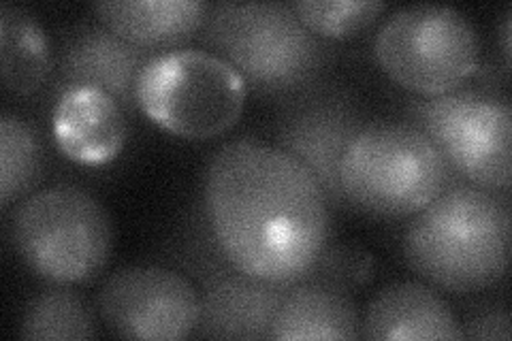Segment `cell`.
Returning <instances> with one entry per match:
<instances>
[{
	"label": "cell",
	"instance_id": "obj_1",
	"mask_svg": "<svg viewBox=\"0 0 512 341\" xmlns=\"http://www.w3.org/2000/svg\"><path fill=\"white\" fill-rule=\"evenodd\" d=\"M199 201L229 263L263 282L303 280L333 235V209L316 177L256 139L216 150Z\"/></svg>",
	"mask_w": 512,
	"mask_h": 341
},
{
	"label": "cell",
	"instance_id": "obj_2",
	"mask_svg": "<svg viewBox=\"0 0 512 341\" xmlns=\"http://www.w3.org/2000/svg\"><path fill=\"white\" fill-rule=\"evenodd\" d=\"M510 197L472 184H451L410 216L402 252L427 284L455 295L498 284L510 263Z\"/></svg>",
	"mask_w": 512,
	"mask_h": 341
},
{
	"label": "cell",
	"instance_id": "obj_3",
	"mask_svg": "<svg viewBox=\"0 0 512 341\" xmlns=\"http://www.w3.org/2000/svg\"><path fill=\"white\" fill-rule=\"evenodd\" d=\"M199 41L229 62L252 94L278 103L329 79L335 60V45L314 35L293 3L210 5Z\"/></svg>",
	"mask_w": 512,
	"mask_h": 341
},
{
	"label": "cell",
	"instance_id": "obj_4",
	"mask_svg": "<svg viewBox=\"0 0 512 341\" xmlns=\"http://www.w3.org/2000/svg\"><path fill=\"white\" fill-rule=\"evenodd\" d=\"M348 207L374 218H410L448 184L436 145L408 122L372 120L340 167Z\"/></svg>",
	"mask_w": 512,
	"mask_h": 341
},
{
	"label": "cell",
	"instance_id": "obj_5",
	"mask_svg": "<svg viewBox=\"0 0 512 341\" xmlns=\"http://www.w3.org/2000/svg\"><path fill=\"white\" fill-rule=\"evenodd\" d=\"M11 246L22 263L52 284L96 278L111 254V222L90 192L54 186L28 194L9 220Z\"/></svg>",
	"mask_w": 512,
	"mask_h": 341
},
{
	"label": "cell",
	"instance_id": "obj_6",
	"mask_svg": "<svg viewBox=\"0 0 512 341\" xmlns=\"http://www.w3.org/2000/svg\"><path fill=\"white\" fill-rule=\"evenodd\" d=\"M412 124L436 145L448 184H472L510 192V122L508 96L493 88H459L429 99H410Z\"/></svg>",
	"mask_w": 512,
	"mask_h": 341
},
{
	"label": "cell",
	"instance_id": "obj_7",
	"mask_svg": "<svg viewBox=\"0 0 512 341\" xmlns=\"http://www.w3.org/2000/svg\"><path fill=\"white\" fill-rule=\"evenodd\" d=\"M248 88L216 54L184 47L158 54L143 69L137 107L163 131L190 139H212L239 120Z\"/></svg>",
	"mask_w": 512,
	"mask_h": 341
},
{
	"label": "cell",
	"instance_id": "obj_8",
	"mask_svg": "<svg viewBox=\"0 0 512 341\" xmlns=\"http://www.w3.org/2000/svg\"><path fill=\"white\" fill-rule=\"evenodd\" d=\"M478 35L461 11L414 5L378 30L374 56L397 86L429 99L459 90L478 71Z\"/></svg>",
	"mask_w": 512,
	"mask_h": 341
},
{
	"label": "cell",
	"instance_id": "obj_9",
	"mask_svg": "<svg viewBox=\"0 0 512 341\" xmlns=\"http://www.w3.org/2000/svg\"><path fill=\"white\" fill-rule=\"evenodd\" d=\"M173 254V261L195 278L201 290V312L192 337L267 339L286 286L256 280L233 267L218 248L201 201L192 207Z\"/></svg>",
	"mask_w": 512,
	"mask_h": 341
},
{
	"label": "cell",
	"instance_id": "obj_10",
	"mask_svg": "<svg viewBox=\"0 0 512 341\" xmlns=\"http://www.w3.org/2000/svg\"><path fill=\"white\" fill-rule=\"evenodd\" d=\"M372 122L359 96L338 81L318 86L280 103L274 124L276 148L299 160L323 188L333 211L348 209L340 167L346 150Z\"/></svg>",
	"mask_w": 512,
	"mask_h": 341
},
{
	"label": "cell",
	"instance_id": "obj_11",
	"mask_svg": "<svg viewBox=\"0 0 512 341\" xmlns=\"http://www.w3.org/2000/svg\"><path fill=\"white\" fill-rule=\"evenodd\" d=\"M96 307L105 327L122 339L175 341L192 337L199 290L169 267H126L103 284Z\"/></svg>",
	"mask_w": 512,
	"mask_h": 341
},
{
	"label": "cell",
	"instance_id": "obj_12",
	"mask_svg": "<svg viewBox=\"0 0 512 341\" xmlns=\"http://www.w3.org/2000/svg\"><path fill=\"white\" fill-rule=\"evenodd\" d=\"M158 56L124 41L105 24H79L62 39L52 92L92 88L109 94L124 111L135 113L137 86L143 69Z\"/></svg>",
	"mask_w": 512,
	"mask_h": 341
},
{
	"label": "cell",
	"instance_id": "obj_13",
	"mask_svg": "<svg viewBox=\"0 0 512 341\" xmlns=\"http://www.w3.org/2000/svg\"><path fill=\"white\" fill-rule=\"evenodd\" d=\"M52 128L60 152L90 167L114 160L128 137L124 109L109 94L92 88L62 94Z\"/></svg>",
	"mask_w": 512,
	"mask_h": 341
},
{
	"label": "cell",
	"instance_id": "obj_14",
	"mask_svg": "<svg viewBox=\"0 0 512 341\" xmlns=\"http://www.w3.org/2000/svg\"><path fill=\"white\" fill-rule=\"evenodd\" d=\"M361 337L376 341L463 339L448 303L421 282H402L380 290L361 320Z\"/></svg>",
	"mask_w": 512,
	"mask_h": 341
},
{
	"label": "cell",
	"instance_id": "obj_15",
	"mask_svg": "<svg viewBox=\"0 0 512 341\" xmlns=\"http://www.w3.org/2000/svg\"><path fill=\"white\" fill-rule=\"evenodd\" d=\"M207 11L210 5L197 0H116L94 5L101 24L154 54L184 50L201 32Z\"/></svg>",
	"mask_w": 512,
	"mask_h": 341
},
{
	"label": "cell",
	"instance_id": "obj_16",
	"mask_svg": "<svg viewBox=\"0 0 512 341\" xmlns=\"http://www.w3.org/2000/svg\"><path fill=\"white\" fill-rule=\"evenodd\" d=\"M361 320L348 292L316 282L286 286L267 339H359Z\"/></svg>",
	"mask_w": 512,
	"mask_h": 341
},
{
	"label": "cell",
	"instance_id": "obj_17",
	"mask_svg": "<svg viewBox=\"0 0 512 341\" xmlns=\"http://www.w3.org/2000/svg\"><path fill=\"white\" fill-rule=\"evenodd\" d=\"M0 62L3 86L18 94H35L52 75V52L35 15L15 5L0 7Z\"/></svg>",
	"mask_w": 512,
	"mask_h": 341
},
{
	"label": "cell",
	"instance_id": "obj_18",
	"mask_svg": "<svg viewBox=\"0 0 512 341\" xmlns=\"http://www.w3.org/2000/svg\"><path fill=\"white\" fill-rule=\"evenodd\" d=\"M45 171L43 143L26 120L5 113L0 118V207L26 199Z\"/></svg>",
	"mask_w": 512,
	"mask_h": 341
},
{
	"label": "cell",
	"instance_id": "obj_19",
	"mask_svg": "<svg viewBox=\"0 0 512 341\" xmlns=\"http://www.w3.org/2000/svg\"><path fill=\"white\" fill-rule=\"evenodd\" d=\"M20 337L28 341L94 339L96 324L86 301L75 290L58 284L28 301L20 324Z\"/></svg>",
	"mask_w": 512,
	"mask_h": 341
},
{
	"label": "cell",
	"instance_id": "obj_20",
	"mask_svg": "<svg viewBox=\"0 0 512 341\" xmlns=\"http://www.w3.org/2000/svg\"><path fill=\"white\" fill-rule=\"evenodd\" d=\"M293 9L314 35L335 41L355 37L374 24L387 5L370 0H299Z\"/></svg>",
	"mask_w": 512,
	"mask_h": 341
},
{
	"label": "cell",
	"instance_id": "obj_21",
	"mask_svg": "<svg viewBox=\"0 0 512 341\" xmlns=\"http://www.w3.org/2000/svg\"><path fill=\"white\" fill-rule=\"evenodd\" d=\"M372 273L374 258L370 252H365L359 246H350V243L329 241L316 258V263L299 282L325 284L352 295V292L370 282Z\"/></svg>",
	"mask_w": 512,
	"mask_h": 341
},
{
	"label": "cell",
	"instance_id": "obj_22",
	"mask_svg": "<svg viewBox=\"0 0 512 341\" xmlns=\"http://www.w3.org/2000/svg\"><path fill=\"white\" fill-rule=\"evenodd\" d=\"M461 337L463 339H489V341H510L512 322L508 307L502 303H483L463 320Z\"/></svg>",
	"mask_w": 512,
	"mask_h": 341
},
{
	"label": "cell",
	"instance_id": "obj_23",
	"mask_svg": "<svg viewBox=\"0 0 512 341\" xmlns=\"http://www.w3.org/2000/svg\"><path fill=\"white\" fill-rule=\"evenodd\" d=\"M502 37H504V58H506V67H508V62H510V15L504 22Z\"/></svg>",
	"mask_w": 512,
	"mask_h": 341
}]
</instances>
